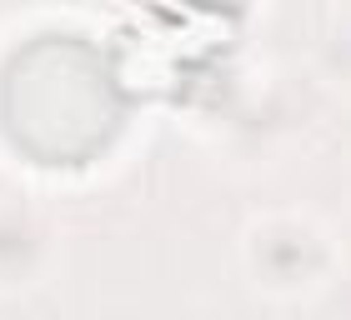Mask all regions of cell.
<instances>
[{
	"instance_id": "6da1fadb",
	"label": "cell",
	"mask_w": 351,
	"mask_h": 320,
	"mask_svg": "<svg viewBox=\"0 0 351 320\" xmlns=\"http://www.w3.org/2000/svg\"><path fill=\"white\" fill-rule=\"evenodd\" d=\"M125 120L116 70L81 36H36L0 75V125L36 165H86Z\"/></svg>"
},
{
	"instance_id": "7a4b0ae2",
	"label": "cell",
	"mask_w": 351,
	"mask_h": 320,
	"mask_svg": "<svg viewBox=\"0 0 351 320\" xmlns=\"http://www.w3.org/2000/svg\"><path fill=\"white\" fill-rule=\"evenodd\" d=\"M181 5H201V10H226V5H236V0H181Z\"/></svg>"
}]
</instances>
